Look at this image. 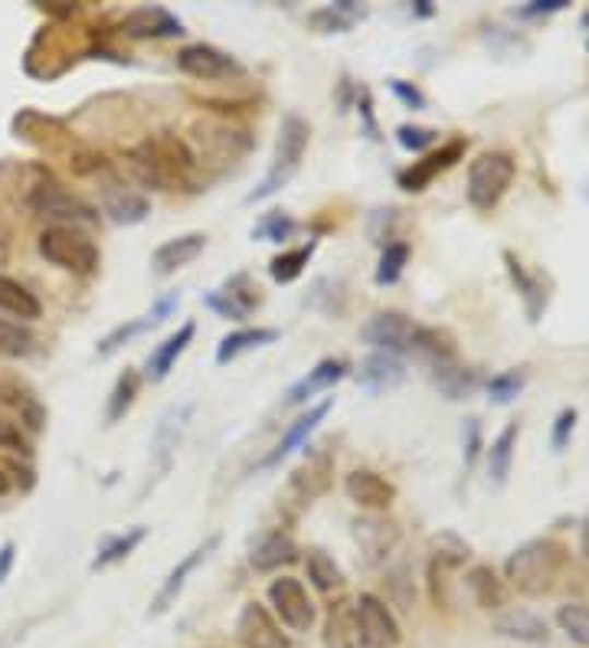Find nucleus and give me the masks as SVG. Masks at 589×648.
I'll return each mask as SVG.
<instances>
[{
	"label": "nucleus",
	"instance_id": "f257e3e1",
	"mask_svg": "<svg viewBox=\"0 0 589 648\" xmlns=\"http://www.w3.org/2000/svg\"><path fill=\"white\" fill-rule=\"evenodd\" d=\"M125 164L134 180L154 190H193V170H197V154L193 148L170 134L157 131L144 138L141 144L128 148Z\"/></svg>",
	"mask_w": 589,
	"mask_h": 648
},
{
	"label": "nucleus",
	"instance_id": "f03ea898",
	"mask_svg": "<svg viewBox=\"0 0 589 648\" xmlns=\"http://www.w3.org/2000/svg\"><path fill=\"white\" fill-rule=\"evenodd\" d=\"M567 561H570V551H567L564 541H557V538H534V541L521 544L508 557L505 577L525 597H547L557 587Z\"/></svg>",
	"mask_w": 589,
	"mask_h": 648
},
{
	"label": "nucleus",
	"instance_id": "7ed1b4c3",
	"mask_svg": "<svg viewBox=\"0 0 589 648\" xmlns=\"http://www.w3.org/2000/svg\"><path fill=\"white\" fill-rule=\"evenodd\" d=\"M308 138H311V128H308L305 118H298V115H285L282 118L279 138H275V151H272V164H269L266 177L259 180V187L246 193V203H262V200L275 197L282 187L292 184V177L302 170V157L308 151Z\"/></svg>",
	"mask_w": 589,
	"mask_h": 648
},
{
	"label": "nucleus",
	"instance_id": "20e7f679",
	"mask_svg": "<svg viewBox=\"0 0 589 648\" xmlns=\"http://www.w3.org/2000/svg\"><path fill=\"white\" fill-rule=\"evenodd\" d=\"M518 161L508 151H482L469 164V180H466V197L475 210H495L508 187L515 184Z\"/></svg>",
	"mask_w": 589,
	"mask_h": 648
},
{
	"label": "nucleus",
	"instance_id": "39448f33",
	"mask_svg": "<svg viewBox=\"0 0 589 648\" xmlns=\"http://www.w3.org/2000/svg\"><path fill=\"white\" fill-rule=\"evenodd\" d=\"M36 246H39V256L62 272L92 275L98 269V246L79 226H46Z\"/></svg>",
	"mask_w": 589,
	"mask_h": 648
},
{
	"label": "nucleus",
	"instance_id": "423d86ee",
	"mask_svg": "<svg viewBox=\"0 0 589 648\" xmlns=\"http://www.w3.org/2000/svg\"><path fill=\"white\" fill-rule=\"evenodd\" d=\"M30 210L43 220H52V226H89L98 223V210L66 190L56 180H43L30 193Z\"/></svg>",
	"mask_w": 589,
	"mask_h": 648
},
{
	"label": "nucleus",
	"instance_id": "0eeeda50",
	"mask_svg": "<svg viewBox=\"0 0 589 648\" xmlns=\"http://www.w3.org/2000/svg\"><path fill=\"white\" fill-rule=\"evenodd\" d=\"M266 600L272 606V616L279 620V626H285L288 633H311L315 623H318V606L315 600L308 597L305 584L295 580V577H279L269 584L266 590Z\"/></svg>",
	"mask_w": 589,
	"mask_h": 648
},
{
	"label": "nucleus",
	"instance_id": "6e6552de",
	"mask_svg": "<svg viewBox=\"0 0 589 648\" xmlns=\"http://www.w3.org/2000/svg\"><path fill=\"white\" fill-rule=\"evenodd\" d=\"M354 620H357L361 648H397L403 643V629H400L393 610L374 593H361L357 597Z\"/></svg>",
	"mask_w": 589,
	"mask_h": 648
},
{
	"label": "nucleus",
	"instance_id": "1a4fd4ad",
	"mask_svg": "<svg viewBox=\"0 0 589 648\" xmlns=\"http://www.w3.org/2000/svg\"><path fill=\"white\" fill-rule=\"evenodd\" d=\"M416 321L407 318L403 311H377L364 321L361 328V341L370 344L374 351H384V354H410L413 351V338H416Z\"/></svg>",
	"mask_w": 589,
	"mask_h": 648
},
{
	"label": "nucleus",
	"instance_id": "9d476101",
	"mask_svg": "<svg viewBox=\"0 0 589 648\" xmlns=\"http://www.w3.org/2000/svg\"><path fill=\"white\" fill-rule=\"evenodd\" d=\"M177 69L193 75V79H207V82H216V79H243L246 69L223 49L210 46V43H190L177 52Z\"/></svg>",
	"mask_w": 589,
	"mask_h": 648
},
{
	"label": "nucleus",
	"instance_id": "9b49d317",
	"mask_svg": "<svg viewBox=\"0 0 589 648\" xmlns=\"http://www.w3.org/2000/svg\"><path fill=\"white\" fill-rule=\"evenodd\" d=\"M190 413H193V407H190V403H180V407H170V410L157 420L154 436H151V466H154V475H157V479H164V475L170 472L174 452H177V446H180L184 436H187Z\"/></svg>",
	"mask_w": 589,
	"mask_h": 648
},
{
	"label": "nucleus",
	"instance_id": "f8f14e48",
	"mask_svg": "<svg viewBox=\"0 0 589 648\" xmlns=\"http://www.w3.org/2000/svg\"><path fill=\"white\" fill-rule=\"evenodd\" d=\"M236 639L243 648H292V639L282 633L279 620L262 603H246L236 620Z\"/></svg>",
	"mask_w": 589,
	"mask_h": 648
},
{
	"label": "nucleus",
	"instance_id": "ddd939ff",
	"mask_svg": "<svg viewBox=\"0 0 589 648\" xmlns=\"http://www.w3.org/2000/svg\"><path fill=\"white\" fill-rule=\"evenodd\" d=\"M351 534H354L364 561L374 564V567L384 564L400 544V528L390 518H384V515H361V518H354L351 521Z\"/></svg>",
	"mask_w": 589,
	"mask_h": 648
},
{
	"label": "nucleus",
	"instance_id": "4468645a",
	"mask_svg": "<svg viewBox=\"0 0 589 648\" xmlns=\"http://www.w3.org/2000/svg\"><path fill=\"white\" fill-rule=\"evenodd\" d=\"M220 547V534H210L200 547H193L187 557H180L177 561V567L167 574V580L161 584V590L154 593V600H151V610H148V616L151 620H157V616H164L170 606H177V600H180V593H184V587H187V577L213 554Z\"/></svg>",
	"mask_w": 589,
	"mask_h": 648
},
{
	"label": "nucleus",
	"instance_id": "2eb2a0df",
	"mask_svg": "<svg viewBox=\"0 0 589 648\" xmlns=\"http://www.w3.org/2000/svg\"><path fill=\"white\" fill-rule=\"evenodd\" d=\"M466 144H469V141H462V138H452V141L439 144V151H429L423 161H413L407 170H400V174H397V184H400L407 193H423L439 174H446V170L466 154Z\"/></svg>",
	"mask_w": 589,
	"mask_h": 648
},
{
	"label": "nucleus",
	"instance_id": "dca6fc26",
	"mask_svg": "<svg viewBox=\"0 0 589 648\" xmlns=\"http://www.w3.org/2000/svg\"><path fill=\"white\" fill-rule=\"evenodd\" d=\"M344 495L357 508H364L370 515H380V511H387L397 502V485L390 479H384L380 472H374V469H354L344 479Z\"/></svg>",
	"mask_w": 589,
	"mask_h": 648
},
{
	"label": "nucleus",
	"instance_id": "f3484780",
	"mask_svg": "<svg viewBox=\"0 0 589 648\" xmlns=\"http://www.w3.org/2000/svg\"><path fill=\"white\" fill-rule=\"evenodd\" d=\"M121 30L125 36L134 39H167V36H180L184 23L167 7H134L125 13Z\"/></svg>",
	"mask_w": 589,
	"mask_h": 648
},
{
	"label": "nucleus",
	"instance_id": "a211bd4d",
	"mask_svg": "<svg viewBox=\"0 0 589 648\" xmlns=\"http://www.w3.org/2000/svg\"><path fill=\"white\" fill-rule=\"evenodd\" d=\"M207 249V233H184V236H174L167 243H161L151 256V272L157 279H167L174 275L177 269L190 266L200 252Z\"/></svg>",
	"mask_w": 589,
	"mask_h": 648
},
{
	"label": "nucleus",
	"instance_id": "6ab92c4d",
	"mask_svg": "<svg viewBox=\"0 0 589 648\" xmlns=\"http://www.w3.org/2000/svg\"><path fill=\"white\" fill-rule=\"evenodd\" d=\"M347 377V364L344 361H334V357H325L318 361L302 380H295L288 390H285V407H302V403H311L318 393L331 390L338 380Z\"/></svg>",
	"mask_w": 589,
	"mask_h": 648
},
{
	"label": "nucleus",
	"instance_id": "aec40b11",
	"mask_svg": "<svg viewBox=\"0 0 589 648\" xmlns=\"http://www.w3.org/2000/svg\"><path fill=\"white\" fill-rule=\"evenodd\" d=\"M407 380V364L403 357L397 354H384V351H374L361 367H357V387H364L367 393H387V390H397L400 384Z\"/></svg>",
	"mask_w": 589,
	"mask_h": 648
},
{
	"label": "nucleus",
	"instance_id": "412c9836",
	"mask_svg": "<svg viewBox=\"0 0 589 648\" xmlns=\"http://www.w3.org/2000/svg\"><path fill=\"white\" fill-rule=\"evenodd\" d=\"M331 475H334V459L328 452H311L288 479L292 492L302 498V502H315L321 498L328 488H331Z\"/></svg>",
	"mask_w": 589,
	"mask_h": 648
},
{
	"label": "nucleus",
	"instance_id": "4be33fe9",
	"mask_svg": "<svg viewBox=\"0 0 589 648\" xmlns=\"http://www.w3.org/2000/svg\"><path fill=\"white\" fill-rule=\"evenodd\" d=\"M295 561H298V544H295V538L285 534V531H269V534H262V538L252 544V551H249V564H252V570H259V574H272V570H279V567H292Z\"/></svg>",
	"mask_w": 589,
	"mask_h": 648
},
{
	"label": "nucleus",
	"instance_id": "5701e85b",
	"mask_svg": "<svg viewBox=\"0 0 589 648\" xmlns=\"http://www.w3.org/2000/svg\"><path fill=\"white\" fill-rule=\"evenodd\" d=\"M331 407H334V400L328 397L325 403H318V407H311V410H308L305 416H298V420H295V423H292V426L285 429L282 443H279V446H275V449H272V452L266 456V462H262V466H266V469H269V466H279V462H285V459H288L292 452H298V449H302V446H305V443L311 439V433H315V429L321 426V420H325V416L331 413Z\"/></svg>",
	"mask_w": 589,
	"mask_h": 648
},
{
	"label": "nucleus",
	"instance_id": "b1692460",
	"mask_svg": "<svg viewBox=\"0 0 589 648\" xmlns=\"http://www.w3.org/2000/svg\"><path fill=\"white\" fill-rule=\"evenodd\" d=\"M502 259H505V266H508V275H511L515 288L521 292V302H525L528 318L538 325L541 315L547 311V288H544V279H541V275H531V272L525 269V262H521L511 249H505Z\"/></svg>",
	"mask_w": 589,
	"mask_h": 648
},
{
	"label": "nucleus",
	"instance_id": "393cba45",
	"mask_svg": "<svg viewBox=\"0 0 589 648\" xmlns=\"http://www.w3.org/2000/svg\"><path fill=\"white\" fill-rule=\"evenodd\" d=\"M429 377H433V387L446 400H469L482 387L479 370L459 364V357L456 361H446V364H429Z\"/></svg>",
	"mask_w": 589,
	"mask_h": 648
},
{
	"label": "nucleus",
	"instance_id": "a878e982",
	"mask_svg": "<svg viewBox=\"0 0 589 648\" xmlns=\"http://www.w3.org/2000/svg\"><path fill=\"white\" fill-rule=\"evenodd\" d=\"M193 334H197V325L187 321V325H180L167 341H161V344L151 351V357H148V377H151L154 384L167 380V374L174 370V364H177V361L184 357V351L193 344Z\"/></svg>",
	"mask_w": 589,
	"mask_h": 648
},
{
	"label": "nucleus",
	"instance_id": "bb28decb",
	"mask_svg": "<svg viewBox=\"0 0 589 648\" xmlns=\"http://www.w3.org/2000/svg\"><path fill=\"white\" fill-rule=\"evenodd\" d=\"M279 341V331L275 328H239L233 334H226L220 344H216V364L226 367L233 364L236 357L256 351V347H266V344H275Z\"/></svg>",
	"mask_w": 589,
	"mask_h": 648
},
{
	"label": "nucleus",
	"instance_id": "cd10ccee",
	"mask_svg": "<svg viewBox=\"0 0 589 648\" xmlns=\"http://www.w3.org/2000/svg\"><path fill=\"white\" fill-rule=\"evenodd\" d=\"M518 436H521V423H508L495 443L488 446V482L495 488H505L508 485V475H511V462H515V449H518Z\"/></svg>",
	"mask_w": 589,
	"mask_h": 648
},
{
	"label": "nucleus",
	"instance_id": "c85d7f7f",
	"mask_svg": "<svg viewBox=\"0 0 589 648\" xmlns=\"http://www.w3.org/2000/svg\"><path fill=\"white\" fill-rule=\"evenodd\" d=\"M466 587H469L472 600L482 610H502V606H508V587H505V580L492 567H485V564H479V567L469 570Z\"/></svg>",
	"mask_w": 589,
	"mask_h": 648
},
{
	"label": "nucleus",
	"instance_id": "c756f323",
	"mask_svg": "<svg viewBox=\"0 0 589 648\" xmlns=\"http://www.w3.org/2000/svg\"><path fill=\"white\" fill-rule=\"evenodd\" d=\"M148 213H151L148 197L134 193L128 187H115L105 193V216L118 226H134V223L148 220Z\"/></svg>",
	"mask_w": 589,
	"mask_h": 648
},
{
	"label": "nucleus",
	"instance_id": "7c9ffc66",
	"mask_svg": "<svg viewBox=\"0 0 589 648\" xmlns=\"http://www.w3.org/2000/svg\"><path fill=\"white\" fill-rule=\"evenodd\" d=\"M495 633L505 639H518V643H531V646H544L547 643V623L528 610H511L502 620H495Z\"/></svg>",
	"mask_w": 589,
	"mask_h": 648
},
{
	"label": "nucleus",
	"instance_id": "2f4dec72",
	"mask_svg": "<svg viewBox=\"0 0 589 648\" xmlns=\"http://www.w3.org/2000/svg\"><path fill=\"white\" fill-rule=\"evenodd\" d=\"M413 354H423L429 364H446V361L459 357V341H456V334L449 328H426V325H420L416 338H413Z\"/></svg>",
	"mask_w": 589,
	"mask_h": 648
},
{
	"label": "nucleus",
	"instance_id": "473e14b6",
	"mask_svg": "<svg viewBox=\"0 0 589 648\" xmlns=\"http://www.w3.org/2000/svg\"><path fill=\"white\" fill-rule=\"evenodd\" d=\"M364 16V7L354 0H334L315 13H308V26L318 33H347Z\"/></svg>",
	"mask_w": 589,
	"mask_h": 648
},
{
	"label": "nucleus",
	"instance_id": "72a5a7b5",
	"mask_svg": "<svg viewBox=\"0 0 589 648\" xmlns=\"http://www.w3.org/2000/svg\"><path fill=\"white\" fill-rule=\"evenodd\" d=\"M138 393H141V374H138L134 367H125V370L118 374V380H115L111 393H108V403H105V423H108V426L121 423V420L128 416V410L134 407Z\"/></svg>",
	"mask_w": 589,
	"mask_h": 648
},
{
	"label": "nucleus",
	"instance_id": "f704fd0d",
	"mask_svg": "<svg viewBox=\"0 0 589 648\" xmlns=\"http://www.w3.org/2000/svg\"><path fill=\"white\" fill-rule=\"evenodd\" d=\"M325 646L361 648L357 620H354V603H334V606L328 610V623H325Z\"/></svg>",
	"mask_w": 589,
	"mask_h": 648
},
{
	"label": "nucleus",
	"instance_id": "c9c22d12",
	"mask_svg": "<svg viewBox=\"0 0 589 648\" xmlns=\"http://www.w3.org/2000/svg\"><path fill=\"white\" fill-rule=\"evenodd\" d=\"M305 305L311 311H321L325 318H338L347 308V288L338 279H315L305 295Z\"/></svg>",
	"mask_w": 589,
	"mask_h": 648
},
{
	"label": "nucleus",
	"instance_id": "e433bc0d",
	"mask_svg": "<svg viewBox=\"0 0 589 648\" xmlns=\"http://www.w3.org/2000/svg\"><path fill=\"white\" fill-rule=\"evenodd\" d=\"M144 538H148V528H144V525L128 528V531H121V534L108 538V541L98 547V554H95V561H92V570H105V567L121 564L125 557H131V554L138 551V544H141Z\"/></svg>",
	"mask_w": 589,
	"mask_h": 648
},
{
	"label": "nucleus",
	"instance_id": "4c0bfd02",
	"mask_svg": "<svg viewBox=\"0 0 589 648\" xmlns=\"http://www.w3.org/2000/svg\"><path fill=\"white\" fill-rule=\"evenodd\" d=\"M0 311H7L13 318H23V321H36L43 315V305L20 282H13L10 275H0Z\"/></svg>",
	"mask_w": 589,
	"mask_h": 648
},
{
	"label": "nucleus",
	"instance_id": "58836bf2",
	"mask_svg": "<svg viewBox=\"0 0 589 648\" xmlns=\"http://www.w3.org/2000/svg\"><path fill=\"white\" fill-rule=\"evenodd\" d=\"M305 570H308V580L318 593H334L344 587V570L334 564V557H328L321 547L308 551L305 557Z\"/></svg>",
	"mask_w": 589,
	"mask_h": 648
},
{
	"label": "nucleus",
	"instance_id": "ea45409f",
	"mask_svg": "<svg viewBox=\"0 0 589 648\" xmlns=\"http://www.w3.org/2000/svg\"><path fill=\"white\" fill-rule=\"evenodd\" d=\"M315 249H318V239H308L305 246H295V249H288V252H279V256L269 262V275H272L279 285L295 282V279L305 272V266L311 262Z\"/></svg>",
	"mask_w": 589,
	"mask_h": 648
},
{
	"label": "nucleus",
	"instance_id": "a19ab883",
	"mask_svg": "<svg viewBox=\"0 0 589 648\" xmlns=\"http://www.w3.org/2000/svg\"><path fill=\"white\" fill-rule=\"evenodd\" d=\"M429 554H433L429 564H436V567H443V570H456V567H462V564L472 557V547H469L459 534L443 531V534H436V538L429 541Z\"/></svg>",
	"mask_w": 589,
	"mask_h": 648
},
{
	"label": "nucleus",
	"instance_id": "79ce46f5",
	"mask_svg": "<svg viewBox=\"0 0 589 648\" xmlns=\"http://www.w3.org/2000/svg\"><path fill=\"white\" fill-rule=\"evenodd\" d=\"M33 347H36V338L26 325L0 318V357L20 361V357H30Z\"/></svg>",
	"mask_w": 589,
	"mask_h": 648
},
{
	"label": "nucleus",
	"instance_id": "37998d69",
	"mask_svg": "<svg viewBox=\"0 0 589 648\" xmlns=\"http://www.w3.org/2000/svg\"><path fill=\"white\" fill-rule=\"evenodd\" d=\"M151 328H157L151 315H141V318H131V321L111 328V331L98 341V357H111V354L121 351L131 338H138V334H144V331H151Z\"/></svg>",
	"mask_w": 589,
	"mask_h": 648
},
{
	"label": "nucleus",
	"instance_id": "c03bdc74",
	"mask_svg": "<svg viewBox=\"0 0 589 648\" xmlns=\"http://www.w3.org/2000/svg\"><path fill=\"white\" fill-rule=\"evenodd\" d=\"M295 233H298V223L282 210L262 213L259 223L252 226V239H266V243H282V239H292Z\"/></svg>",
	"mask_w": 589,
	"mask_h": 648
},
{
	"label": "nucleus",
	"instance_id": "a18cd8bd",
	"mask_svg": "<svg viewBox=\"0 0 589 648\" xmlns=\"http://www.w3.org/2000/svg\"><path fill=\"white\" fill-rule=\"evenodd\" d=\"M410 262V246L407 243H387L384 252H380V262H377V285H397L403 269Z\"/></svg>",
	"mask_w": 589,
	"mask_h": 648
},
{
	"label": "nucleus",
	"instance_id": "49530a36",
	"mask_svg": "<svg viewBox=\"0 0 589 648\" xmlns=\"http://www.w3.org/2000/svg\"><path fill=\"white\" fill-rule=\"evenodd\" d=\"M525 387H528V370H525V367H511V370H505V374H495V377L485 384L488 400L498 403V407L511 403Z\"/></svg>",
	"mask_w": 589,
	"mask_h": 648
},
{
	"label": "nucleus",
	"instance_id": "de8ad7c7",
	"mask_svg": "<svg viewBox=\"0 0 589 648\" xmlns=\"http://www.w3.org/2000/svg\"><path fill=\"white\" fill-rule=\"evenodd\" d=\"M557 626L577 643V646H589V606L587 603H564L557 610Z\"/></svg>",
	"mask_w": 589,
	"mask_h": 648
},
{
	"label": "nucleus",
	"instance_id": "09e8293b",
	"mask_svg": "<svg viewBox=\"0 0 589 648\" xmlns=\"http://www.w3.org/2000/svg\"><path fill=\"white\" fill-rule=\"evenodd\" d=\"M223 292H226V295H229V298H233V302H236L243 311H246V315H249V311H252V308L262 302V295H259V285H256V282L246 275V272L233 275V279L223 285Z\"/></svg>",
	"mask_w": 589,
	"mask_h": 648
},
{
	"label": "nucleus",
	"instance_id": "8fccbe9b",
	"mask_svg": "<svg viewBox=\"0 0 589 648\" xmlns=\"http://www.w3.org/2000/svg\"><path fill=\"white\" fill-rule=\"evenodd\" d=\"M436 138H439V131L423 128V125H400V128H397V141H400V148H407V151H413V154L429 151V148L436 144Z\"/></svg>",
	"mask_w": 589,
	"mask_h": 648
},
{
	"label": "nucleus",
	"instance_id": "3c124183",
	"mask_svg": "<svg viewBox=\"0 0 589 648\" xmlns=\"http://www.w3.org/2000/svg\"><path fill=\"white\" fill-rule=\"evenodd\" d=\"M577 420H580L577 407H567V410H561V413H557V420H554V433H551V446H554V452H564V449L570 446V436H574V429H577Z\"/></svg>",
	"mask_w": 589,
	"mask_h": 648
},
{
	"label": "nucleus",
	"instance_id": "603ef678",
	"mask_svg": "<svg viewBox=\"0 0 589 648\" xmlns=\"http://www.w3.org/2000/svg\"><path fill=\"white\" fill-rule=\"evenodd\" d=\"M479 456H482V423L472 416V420H466V426H462V462H466V472L475 466Z\"/></svg>",
	"mask_w": 589,
	"mask_h": 648
},
{
	"label": "nucleus",
	"instance_id": "864d4df0",
	"mask_svg": "<svg viewBox=\"0 0 589 648\" xmlns=\"http://www.w3.org/2000/svg\"><path fill=\"white\" fill-rule=\"evenodd\" d=\"M203 302H207V308H213L220 318H229V321H246V311H243V308H239V305H236V302H233L226 292H223V288L210 292Z\"/></svg>",
	"mask_w": 589,
	"mask_h": 648
},
{
	"label": "nucleus",
	"instance_id": "5fc2aeb1",
	"mask_svg": "<svg viewBox=\"0 0 589 648\" xmlns=\"http://www.w3.org/2000/svg\"><path fill=\"white\" fill-rule=\"evenodd\" d=\"M390 89H393V95H397L407 108H413V111L426 108V95H423L416 85H410V82H403V79H390Z\"/></svg>",
	"mask_w": 589,
	"mask_h": 648
},
{
	"label": "nucleus",
	"instance_id": "6e6d98bb",
	"mask_svg": "<svg viewBox=\"0 0 589 648\" xmlns=\"http://www.w3.org/2000/svg\"><path fill=\"white\" fill-rule=\"evenodd\" d=\"M0 449H13V452H26V443H23V433L20 426L0 413Z\"/></svg>",
	"mask_w": 589,
	"mask_h": 648
},
{
	"label": "nucleus",
	"instance_id": "4d7b16f0",
	"mask_svg": "<svg viewBox=\"0 0 589 648\" xmlns=\"http://www.w3.org/2000/svg\"><path fill=\"white\" fill-rule=\"evenodd\" d=\"M564 7H567V0H534L528 7H521V16H547V13L564 10Z\"/></svg>",
	"mask_w": 589,
	"mask_h": 648
},
{
	"label": "nucleus",
	"instance_id": "13d9d810",
	"mask_svg": "<svg viewBox=\"0 0 589 648\" xmlns=\"http://www.w3.org/2000/svg\"><path fill=\"white\" fill-rule=\"evenodd\" d=\"M13 554H16V551H13V544L7 541V544L0 547V587H3V580L10 577V570H13Z\"/></svg>",
	"mask_w": 589,
	"mask_h": 648
},
{
	"label": "nucleus",
	"instance_id": "bf43d9fd",
	"mask_svg": "<svg viewBox=\"0 0 589 648\" xmlns=\"http://www.w3.org/2000/svg\"><path fill=\"white\" fill-rule=\"evenodd\" d=\"M361 111H364V118H367L370 138H377V121H374V111H370V92H367V89H361Z\"/></svg>",
	"mask_w": 589,
	"mask_h": 648
},
{
	"label": "nucleus",
	"instance_id": "052dcab7",
	"mask_svg": "<svg viewBox=\"0 0 589 648\" xmlns=\"http://www.w3.org/2000/svg\"><path fill=\"white\" fill-rule=\"evenodd\" d=\"M433 10H436V7H429V0H416V13H420V16H429Z\"/></svg>",
	"mask_w": 589,
	"mask_h": 648
},
{
	"label": "nucleus",
	"instance_id": "680f3d73",
	"mask_svg": "<svg viewBox=\"0 0 589 648\" xmlns=\"http://www.w3.org/2000/svg\"><path fill=\"white\" fill-rule=\"evenodd\" d=\"M7 492H10V475H7V472L0 469V498H3Z\"/></svg>",
	"mask_w": 589,
	"mask_h": 648
},
{
	"label": "nucleus",
	"instance_id": "e2e57ef3",
	"mask_svg": "<svg viewBox=\"0 0 589 648\" xmlns=\"http://www.w3.org/2000/svg\"><path fill=\"white\" fill-rule=\"evenodd\" d=\"M580 541H584V554L589 557V518H587V525H584V534H580Z\"/></svg>",
	"mask_w": 589,
	"mask_h": 648
},
{
	"label": "nucleus",
	"instance_id": "0e129e2a",
	"mask_svg": "<svg viewBox=\"0 0 589 648\" xmlns=\"http://www.w3.org/2000/svg\"><path fill=\"white\" fill-rule=\"evenodd\" d=\"M584 23H587V26H589V10H587V16H584Z\"/></svg>",
	"mask_w": 589,
	"mask_h": 648
}]
</instances>
